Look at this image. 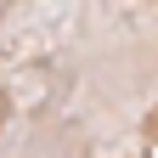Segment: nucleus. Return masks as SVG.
Instances as JSON below:
<instances>
[]
</instances>
